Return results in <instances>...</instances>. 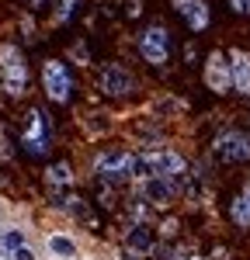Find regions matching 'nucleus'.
<instances>
[{"label": "nucleus", "mask_w": 250, "mask_h": 260, "mask_svg": "<svg viewBox=\"0 0 250 260\" xmlns=\"http://www.w3.org/2000/svg\"><path fill=\"white\" fill-rule=\"evenodd\" d=\"M212 153L223 163H233V167L250 163V132H243V128H223L212 139Z\"/></svg>", "instance_id": "9"}, {"label": "nucleus", "mask_w": 250, "mask_h": 260, "mask_svg": "<svg viewBox=\"0 0 250 260\" xmlns=\"http://www.w3.org/2000/svg\"><path fill=\"white\" fill-rule=\"evenodd\" d=\"M83 0H52V24L59 28V24H70V21L80 14Z\"/></svg>", "instance_id": "15"}, {"label": "nucleus", "mask_w": 250, "mask_h": 260, "mask_svg": "<svg viewBox=\"0 0 250 260\" xmlns=\"http://www.w3.org/2000/svg\"><path fill=\"white\" fill-rule=\"evenodd\" d=\"M94 174L104 184H125V180L139 177V153H132L125 146H108L94 156Z\"/></svg>", "instance_id": "2"}, {"label": "nucleus", "mask_w": 250, "mask_h": 260, "mask_svg": "<svg viewBox=\"0 0 250 260\" xmlns=\"http://www.w3.org/2000/svg\"><path fill=\"white\" fill-rule=\"evenodd\" d=\"M45 180H49V187H73V167L66 160H56L45 167Z\"/></svg>", "instance_id": "13"}, {"label": "nucleus", "mask_w": 250, "mask_h": 260, "mask_svg": "<svg viewBox=\"0 0 250 260\" xmlns=\"http://www.w3.org/2000/svg\"><path fill=\"white\" fill-rule=\"evenodd\" d=\"M229 222H233L240 233H250V180L229 198Z\"/></svg>", "instance_id": "12"}, {"label": "nucleus", "mask_w": 250, "mask_h": 260, "mask_svg": "<svg viewBox=\"0 0 250 260\" xmlns=\"http://www.w3.org/2000/svg\"><path fill=\"white\" fill-rule=\"evenodd\" d=\"M139 177L149 180V177H188V160L174 149H157V146H146L139 149Z\"/></svg>", "instance_id": "3"}, {"label": "nucleus", "mask_w": 250, "mask_h": 260, "mask_svg": "<svg viewBox=\"0 0 250 260\" xmlns=\"http://www.w3.org/2000/svg\"><path fill=\"white\" fill-rule=\"evenodd\" d=\"M170 7L188 24L191 35H202L208 24H212V7H208L205 0H170Z\"/></svg>", "instance_id": "10"}, {"label": "nucleus", "mask_w": 250, "mask_h": 260, "mask_svg": "<svg viewBox=\"0 0 250 260\" xmlns=\"http://www.w3.org/2000/svg\"><path fill=\"white\" fill-rule=\"evenodd\" d=\"M45 246H49L52 257H59V260L77 257V243L70 240V236H63V233H49V236H45Z\"/></svg>", "instance_id": "14"}, {"label": "nucleus", "mask_w": 250, "mask_h": 260, "mask_svg": "<svg viewBox=\"0 0 250 260\" xmlns=\"http://www.w3.org/2000/svg\"><path fill=\"white\" fill-rule=\"evenodd\" d=\"M129 246H132V250H149V246H153L149 229H146V225H132V233H129Z\"/></svg>", "instance_id": "16"}, {"label": "nucleus", "mask_w": 250, "mask_h": 260, "mask_svg": "<svg viewBox=\"0 0 250 260\" xmlns=\"http://www.w3.org/2000/svg\"><path fill=\"white\" fill-rule=\"evenodd\" d=\"M24 4H28V11H42V7H45L49 0H24Z\"/></svg>", "instance_id": "21"}, {"label": "nucleus", "mask_w": 250, "mask_h": 260, "mask_svg": "<svg viewBox=\"0 0 250 260\" xmlns=\"http://www.w3.org/2000/svg\"><path fill=\"white\" fill-rule=\"evenodd\" d=\"M136 49H139V56H143V62H149V66H167L170 62V31H167V24H160V21H149L143 31L136 35Z\"/></svg>", "instance_id": "6"}, {"label": "nucleus", "mask_w": 250, "mask_h": 260, "mask_svg": "<svg viewBox=\"0 0 250 260\" xmlns=\"http://www.w3.org/2000/svg\"><path fill=\"white\" fill-rule=\"evenodd\" d=\"M229 11L233 14H240V18H250V0H226Z\"/></svg>", "instance_id": "18"}, {"label": "nucleus", "mask_w": 250, "mask_h": 260, "mask_svg": "<svg viewBox=\"0 0 250 260\" xmlns=\"http://www.w3.org/2000/svg\"><path fill=\"white\" fill-rule=\"evenodd\" d=\"M139 11H143L139 0H125V14H129V18H139Z\"/></svg>", "instance_id": "19"}, {"label": "nucleus", "mask_w": 250, "mask_h": 260, "mask_svg": "<svg viewBox=\"0 0 250 260\" xmlns=\"http://www.w3.org/2000/svg\"><path fill=\"white\" fill-rule=\"evenodd\" d=\"M11 260H35V253H32L28 246H21V250H14V253H11Z\"/></svg>", "instance_id": "20"}, {"label": "nucleus", "mask_w": 250, "mask_h": 260, "mask_svg": "<svg viewBox=\"0 0 250 260\" xmlns=\"http://www.w3.org/2000/svg\"><path fill=\"white\" fill-rule=\"evenodd\" d=\"M98 90L108 98H132L139 94V77L122 62H104L98 73Z\"/></svg>", "instance_id": "8"}, {"label": "nucleus", "mask_w": 250, "mask_h": 260, "mask_svg": "<svg viewBox=\"0 0 250 260\" xmlns=\"http://www.w3.org/2000/svg\"><path fill=\"white\" fill-rule=\"evenodd\" d=\"M28 80H32V73H28L24 52L18 45L4 42L0 45V83H4V90L11 98H21V94H28Z\"/></svg>", "instance_id": "4"}, {"label": "nucleus", "mask_w": 250, "mask_h": 260, "mask_svg": "<svg viewBox=\"0 0 250 260\" xmlns=\"http://www.w3.org/2000/svg\"><path fill=\"white\" fill-rule=\"evenodd\" d=\"M184 260H202V257H184Z\"/></svg>", "instance_id": "22"}, {"label": "nucleus", "mask_w": 250, "mask_h": 260, "mask_svg": "<svg viewBox=\"0 0 250 260\" xmlns=\"http://www.w3.org/2000/svg\"><path fill=\"white\" fill-rule=\"evenodd\" d=\"M42 90L52 104H70L77 98V77L63 59H45L42 62Z\"/></svg>", "instance_id": "5"}, {"label": "nucleus", "mask_w": 250, "mask_h": 260, "mask_svg": "<svg viewBox=\"0 0 250 260\" xmlns=\"http://www.w3.org/2000/svg\"><path fill=\"white\" fill-rule=\"evenodd\" d=\"M4 246H7L11 253L21 250V246H24V233H21V229H7V233H4Z\"/></svg>", "instance_id": "17"}, {"label": "nucleus", "mask_w": 250, "mask_h": 260, "mask_svg": "<svg viewBox=\"0 0 250 260\" xmlns=\"http://www.w3.org/2000/svg\"><path fill=\"white\" fill-rule=\"evenodd\" d=\"M52 142H56V128H52L49 111L28 108V115H24V121H21V132H18L21 153L32 156V160H45V156L52 153Z\"/></svg>", "instance_id": "1"}, {"label": "nucleus", "mask_w": 250, "mask_h": 260, "mask_svg": "<svg viewBox=\"0 0 250 260\" xmlns=\"http://www.w3.org/2000/svg\"><path fill=\"white\" fill-rule=\"evenodd\" d=\"M226 52H229V62H233V94L250 98V52L240 49V45H233Z\"/></svg>", "instance_id": "11"}, {"label": "nucleus", "mask_w": 250, "mask_h": 260, "mask_svg": "<svg viewBox=\"0 0 250 260\" xmlns=\"http://www.w3.org/2000/svg\"><path fill=\"white\" fill-rule=\"evenodd\" d=\"M202 83L215 98L233 94V62H229V52H223V49L205 52V59H202Z\"/></svg>", "instance_id": "7"}]
</instances>
